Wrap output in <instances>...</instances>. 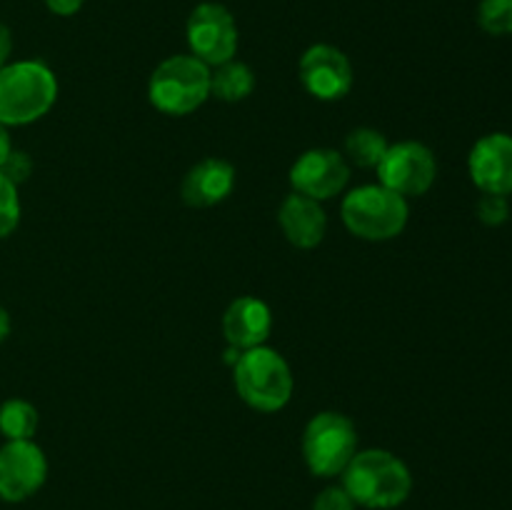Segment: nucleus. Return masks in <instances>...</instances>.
<instances>
[{
    "label": "nucleus",
    "instance_id": "0eeeda50",
    "mask_svg": "<svg viewBox=\"0 0 512 510\" xmlns=\"http://www.w3.org/2000/svg\"><path fill=\"white\" fill-rule=\"evenodd\" d=\"M375 170H378L380 185L395 190L403 198L425 195L438 178L433 150L418 140H400V143L388 145Z\"/></svg>",
    "mask_w": 512,
    "mask_h": 510
},
{
    "label": "nucleus",
    "instance_id": "dca6fc26",
    "mask_svg": "<svg viewBox=\"0 0 512 510\" xmlns=\"http://www.w3.org/2000/svg\"><path fill=\"white\" fill-rule=\"evenodd\" d=\"M255 88V73L245 63L228 60L210 73V95L223 103H240L248 98Z\"/></svg>",
    "mask_w": 512,
    "mask_h": 510
},
{
    "label": "nucleus",
    "instance_id": "412c9836",
    "mask_svg": "<svg viewBox=\"0 0 512 510\" xmlns=\"http://www.w3.org/2000/svg\"><path fill=\"white\" fill-rule=\"evenodd\" d=\"M478 218L485 225H503L510 218V203L508 195H490L483 193V198L478 200Z\"/></svg>",
    "mask_w": 512,
    "mask_h": 510
},
{
    "label": "nucleus",
    "instance_id": "1a4fd4ad",
    "mask_svg": "<svg viewBox=\"0 0 512 510\" xmlns=\"http://www.w3.org/2000/svg\"><path fill=\"white\" fill-rule=\"evenodd\" d=\"M48 478V460L33 440H8L0 448V498L23 503Z\"/></svg>",
    "mask_w": 512,
    "mask_h": 510
},
{
    "label": "nucleus",
    "instance_id": "f3484780",
    "mask_svg": "<svg viewBox=\"0 0 512 510\" xmlns=\"http://www.w3.org/2000/svg\"><path fill=\"white\" fill-rule=\"evenodd\" d=\"M388 140L380 130L375 128H355L353 133L345 138V160L358 168H378L383 160L385 150H388Z\"/></svg>",
    "mask_w": 512,
    "mask_h": 510
},
{
    "label": "nucleus",
    "instance_id": "6ab92c4d",
    "mask_svg": "<svg viewBox=\"0 0 512 510\" xmlns=\"http://www.w3.org/2000/svg\"><path fill=\"white\" fill-rule=\"evenodd\" d=\"M478 25L488 35L512 33V0H480Z\"/></svg>",
    "mask_w": 512,
    "mask_h": 510
},
{
    "label": "nucleus",
    "instance_id": "7ed1b4c3",
    "mask_svg": "<svg viewBox=\"0 0 512 510\" xmlns=\"http://www.w3.org/2000/svg\"><path fill=\"white\" fill-rule=\"evenodd\" d=\"M233 380L243 403L260 413H278L293 398L295 380L288 360L268 345L243 350L233 368Z\"/></svg>",
    "mask_w": 512,
    "mask_h": 510
},
{
    "label": "nucleus",
    "instance_id": "4be33fe9",
    "mask_svg": "<svg viewBox=\"0 0 512 510\" xmlns=\"http://www.w3.org/2000/svg\"><path fill=\"white\" fill-rule=\"evenodd\" d=\"M0 173H3L13 185H20L30 178V173H33V160H30L28 153L13 148L8 158H5V163L0 165Z\"/></svg>",
    "mask_w": 512,
    "mask_h": 510
},
{
    "label": "nucleus",
    "instance_id": "6e6552de",
    "mask_svg": "<svg viewBox=\"0 0 512 510\" xmlns=\"http://www.w3.org/2000/svg\"><path fill=\"white\" fill-rule=\"evenodd\" d=\"M190 55L203 60L208 68L228 63L238 53V25L233 13L220 3H200L185 25Z\"/></svg>",
    "mask_w": 512,
    "mask_h": 510
},
{
    "label": "nucleus",
    "instance_id": "423d86ee",
    "mask_svg": "<svg viewBox=\"0 0 512 510\" xmlns=\"http://www.w3.org/2000/svg\"><path fill=\"white\" fill-rule=\"evenodd\" d=\"M358 453V430L343 413L323 410L313 415L303 430L305 465L318 478L343 475Z\"/></svg>",
    "mask_w": 512,
    "mask_h": 510
},
{
    "label": "nucleus",
    "instance_id": "f8f14e48",
    "mask_svg": "<svg viewBox=\"0 0 512 510\" xmlns=\"http://www.w3.org/2000/svg\"><path fill=\"white\" fill-rule=\"evenodd\" d=\"M468 170L475 188L490 195L512 193V135L490 133L473 145Z\"/></svg>",
    "mask_w": 512,
    "mask_h": 510
},
{
    "label": "nucleus",
    "instance_id": "393cba45",
    "mask_svg": "<svg viewBox=\"0 0 512 510\" xmlns=\"http://www.w3.org/2000/svg\"><path fill=\"white\" fill-rule=\"evenodd\" d=\"M10 50H13V38H10L8 25L0 23V68H3V65H8Z\"/></svg>",
    "mask_w": 512,
    "mask_h": 510
},
{
    "label": "nucleus",
    "instance_id": "20e7f679",
    "mask_svg": "<svg viewBox=\"0 0 512 510\" xmlns=\"http://www.w3.org/2000/svg\"><path fill=\"white\" fill-rule=\"evenodd\" d=\"M343 223L355 238L383 243L398 238L408 225V198L385 185H360L343 198Z\"/></svg>",
    "mask_w": 512,
    "mask_h": 510
},
{
    "label": "nucleus",
    "instance_id": "9b49d317",
    "mask_svg": "<svg viewBox=\"0 0 512 510\" xmlns=\"http://www.w3.org/2000/svg\"><path fill=\"white\" fill-rule=\"evenodd\" d=\"M348 180L350 163L343 153L330 148L305 150L290 168V183H293L295 193L308 195L318 203L343 193Z\"/></svg>",
    "mask_w": 512,
    "mask_h": 510
},
{
    "label": "nucleus",
    "instance_id": "b1692460",
    "mask_svg": "<svg viewBox=\"0 0 512 510\" xmlns=\"http://www.w3.org/2000/svg\"><path fill=\"white\" fill-rule=\"evenodd\" d=\"M85 0H45L50 13L55 15H75L80 8H83Z\"/></svg>",
    "mask_w": 512,
    "mask_h": 510
},
{
    "label": "nucleus",
    "instance_id": "5701e85b",
    "mask_svg": "<svg viewBox=\"0 0 512 510\" xmlns=\"http://www.w3.org/2000/svg\"><path fill=\"white\" fill-rule=\"evenodd\" d=\"M313 510H355V500L350 498L343 485H330V488L320 490Z\"/></svg>",
    "mask_w": 512,
    "mask_h": 510
},
{
    "label": "nucleus",
    "instance_id": "bb28decb",
    "mask_svg": "<svg viewBox=\"0 0 512 510\" xmlns=\"http://www.w3.org/2000/svg\"><path fill=\"white\" fill-rule=\"evenodd\" d=\"M8 335H10V315H8V310L0 305V343H3Z\"/></svg>",
    "mask_w": 512,
    "mask_h": 510
},
{
    "label": "nucleus",
    "instance_id": "a878e982",
    "mask_svg": "<svg viewBox=\"0 0 512 510\" xmlns=\"http://www.w3.org/2000/svg\"><path fill=\"white\" fill-rule=\"evenodd\" d=\"M13 150V143H10V133H8V125L0 123V165L5 163V158L10 155Z\"/></svg>",
    "mask_w": 512,
    "mask_h": 510
},
{
    "label": "nucleus",
    "instance_id": "2eb2a0df",
    "mask_svg": "<svg viewBox=\"0 0 512 510\" xmlns=\"http://www.w3.org/2000/svg\"><path fill=\"white\" fill-rule=\"evenodd\" d=\"M273 330V313L268 303L255 295H243L233 300L223 315V333L228 345L238 350H250L265 345Z\"/></svg>",
    "mask_w": 512,
    "mask_h": 510
},
{
    "label": "nucleus",
    "instance_id": "9d476101",
    "mask_svg": "<svg viewBox=\"0 0 512 510\" xmlns=\"http://www.w3.org/2000/svg\"><path fill=\"white\" fill-rule=\"evenodd\" d=\"M300 83L313 98L333 103V100L345 98L353 88V65L348 55L340 48L328 43L310 45L300 58Z\"/></svg>",
    "mask_w": 512,
    "mask_h": 510
},
{
    "label": "nucleus",
    "instance_id": "a211bd4d",
    "mask_svg": "<svg viewBox=\"0 0 512 510\" xmlns=\"http://www.w3.org/2000/svg\"><path fill=\"white\" fill-rule=\"evenodd\" d=\"M38 430V410L33 403L10 398L0 405V433L5 440H33Z\"/></svg>",
    "mask_w": 512,
    "mask_h": 510
},
{
    "label": "nucleus",
    "instance_id": "ddd939ff",
    "mask_svg": "<svg viewBox=\"0 0 512 510\" xmlns=\"http://www.w3.org/2000/svg\"><path fill=\"white\" fill-rule=\"evenodd\" d=\"M278 223L290 245L310 250L318 248V245L323 243L325 230H328V215H325L323 203L293 190V193L280 203Z\"/></svg>",
    "mask_w": 512,
    "mask_h": 510
},
{
    "label": "nucleus",
    "instance_id": "aec40b11",
    "mask_svg": "<svg viewBox=\"0 0 512 510\" xmlns=\"http://www.w3.org/2000/svg\"><path fill=\"white\" fill-rule=\"evenodd\" d=\"M20 223V198L18 185L10 183L3 173H0V238H8Z\"/></svg>",
    "mask_w": 512,
    "mask_h": 510
},
{
    "label": "nucleus",
    "instance_id": "4468645a",
    "mask_svg": "<svg viewBox=\"0 0 512 510\" xmlns=\"http://www.w3.org/2000/svg\"><path fill=\"white\" fill-rule=\"evenodd\" d=\"M235 188V168L223 158H205L185 173L180 198L190 208H213Z\"/></svg>",
    "mask_w": 512,
    "mask_h": 510
},
{
    "label": "nucleus",
    "instance_id": "39448f33",
    "mask_svg": "<svg viewBox=\"0 0 512 510\" xmlns=\"http://www.w3.org/2000/svg\"><path fill=\"white\" fill-rule=\"evenodd\" d=\"M210 98V68L195 55H173L153 70L148 100L165 115H188Z\"/></svg>",
    "mask_w": 512,
    "mask_h": 510
},
{
    "label": "nucleus",
    "instance_id": "f03ea898",
    "mask_svg": "<svg viewBox=\"0 0 512 510\" xmlns=\"http://www.w3.org/2000/svg\"><path fill=\"white\" fill-rule=\"evenodd\" d=\"M58 100V78L40 60H18L0 68V123L28 125Z\"/></svg>",
    "mask_w": 512,
    "mask_h": 510
},
{
    "label": "nucleus",
    "instance_id": "f257e3e1",
    "mask_svg": "<svg viewBox=\"0 0 512 510\" xmlns=\"http://www.w3.org/2000/svg\"><path fill=\"white\" fill-rule=\"evenodd\" d=\"M343 488L355 505L370 510H390L403 505L413 493L408 465L390 450L370 448L355 453L343 470Z\"/></svg>",
    "mask_w": 512,
    "mask_h": 510
}]
</instances>
